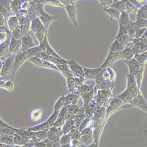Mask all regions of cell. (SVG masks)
<instances>
[{
	"label": "cell",
	"mask_w": 147,
	"mask_h": 147,
	"mask_svg": "<svg viewBox=\"0 0 147 147\" xmlns=\"http://www.w3.org/2000/svg\"><path fill=\"white\" fill-rule=\"evenodd\" d=\"M0 146L1 147H13L14 145H7V144H1L0 145Z\"/></svg>",
	"instance_id": "obj_46"
},
{
	"label": "cell",
	"mask_w": 147,
	"mask_h": 147,
	"mask_svg": "<svg viewBox=\"0 0 147 147\" xmlns=\"http://www.w3.org/2000/svg\"><path fill=\"white\" fill-rule=\"evenodd\" d=\"M22 41L21 40H17L11 37V40L9 45V51L11 55H16L21 51Z\"/></svg>",
	"instance_id": "obj_14"
},
{
	"label": "cell",
	"mask_w": 147,
	"mask_h": 147,
	"mask_svg": "<svg viewBox=\"0 0 147 147\" xmlns=\"http://www.w3.org/2000/svg\"><path fill=\"white\" fill-rule=\"evenodd\" d=\"M124 104V102H122V101H121L120 99L118 98H115L111 102V104H110L109 107L108 108L107 114H108L109 113L113 111V110L118 108L120 106L122 105V104Z\"/></svg>",
	"instance_id": "obj_29"
},
{
	"label": "cell",
	"mask_w": 147,
	"mask_h": 147,
	"mask_svg": "<svg viewBox=\"0 0 147 147\" xmlns=\"http://www.w3.org/2000/svg\"><path fill=\"white\" fill-rule=\"evenodd\" d=\"M65 100V96L63 95L57 101V102H55L54 106V111H60V110L64 107Z\"/></svg>",
	"instance_id": "obj_32"
},
{
	"label": "cell",
	"mask_w": 147,
	"mask_h": 147,
	"mask_svg": "<svg viewBox=\"0 0 147 147\" xmlns=\"http://www.w3.org/2000/svg\"><path fill=\"white\" fill-rule=\"evenodd\" d=\"M22 32V37L24 36H26L30 34V25H22L20 26Z\"/></svg>",
	"instance_id": "obj_39"
},
{
	"label": "cell",
	"mask_w": 147,
	"mask_h": 147,
	"mask_svg": "<svg viewBox=\"0 0 147 147\" xmlns=\"http://www.w3.org/2000/svg\"><path fill=\"white\" fill-rule=\"evenodd\" d=\"M1 122V135H8V136H14L15 131L12 129L11 127L8 125L1 119L0 120Z\"/></svg>",
	"instance_id": "obj_23"
},
{
	"label": "cell",
	"mask_w": 147,
	"mask_h": 147,
	"mask_svg": "<svg viewBox=\"0 0 147 147\" xmlns=\"http://www.w3.org/2000/svg\"><path fill=\"white\" fill-rule=\"evenodd\" d=\"M23 2L24 1H11V15L16 16L17 13H20L21 6Z\"/></svg>",
	"instance_id": "obj_25"
},
{
	"label": "cell",
	"mask_w": 147,
	"mask_h": 147,
	"mask_svg": "<svg viewBox=\"0 0 147 147\" xmlns=\"http://www.w3.org/2000/svg\"><path fill=\"white\" fill-rule=\"evenodd\" d=\"M21 9L29 11V9H30V5L29 4V1H24L22 4H21Z\"/></svg>",
	"instance_id": "obj_42"
},
{
	"label": "cell",
	"mask_w": 147,
	"mask_h": 147,
	"mask_svg": "<svg viewBox=\"0 0 147 147\" xmlns=\"http://www.w3.org/2000/svg\"><path fill=\"white\" fill-rule=\"evenodd\" d=\"M13 147H22V146H20V145H14Z\"/></svg>",
	"instance_id": "obj_48"
},
{
	"label": "cell",
	"mask_w": 147,
	"mask_h": 147,
	"mask_svg": "<svg viewBox=\"0 0 147 147\" xmlns=\"http://www.w3.org/2000/svg\"><path fill=\"white\" fill-rule=\"evenodd\" d=\"M44 4H50L55 7H64V5L61 4L60 1L58 0H55V1H51V0H49V1H44Z\"/></svg>",
	"instance_id": "obj_40"
},
{
	"label": "cell",
	"mask_w": 147,
	"mask_h": 147,
	"mask_svg": "<svg viewBox=\"0 0 147 147\" xmlns=\"http://www.w3.org/2000/svg\"><path fill=\"white\" fill-rule=\"evenodd\" d=\"M11 37L13 38L16 40H20L22 39V32H21V29L20 26H19L18 27H17L14 31L11 32Z\"/></svg>",
	"instance_id": "obj_38"
},
{
	"label": "cell",
	"mask_w": 147,
	"mask_h": 147,
	"mask_svg": "<svg viewBox=\"0 0 147 147\" xmlns=\"http://www.w3.org/2000/svg\"><path fill=\"white\" fill-rule=\"evenodd\" d=\"M127 64L128 65L129 69V74L133 76H135L138 73L140 68V64L136 59H131L127 61Z\"/></svg>",
	"instance_id": "obj_21"
},
{
	"label": "cell",
	"mask_w": 147,
	"mask_h": 147,
	"mask_svg": "<svg viewBox=\"0 0 147 147\" xmlns=\"http://www.w3.org/2000/svg\"><path fill=\"white\" fill-rule=\"evenodd\" d=\"M16 55H12L5 61L1 62V80H12V70Z\"/></svg>",
	"instance_id": "obj_2"
},
{
	"label": "cell",
	"mask_w": 147,
	"mask_h": 147,
	"mask_svg": "<svg viewBox=\"0 0 147 147\" xmlns=\"http://www.w3.org/2000/svg\"><path fill=\"white\" fill-rule=\"evenodd\" d=\"M68 114L70 115H76L78 114L80 111H81L83 108H80L78 105H69L67 106Z\"/></svg>",
	"instance_id": "obj_31"
},
{
	"label": "cell",
	"mask_w": 147,
	"mask_h": 147,
	"mask_svg": "<svg viewBox=\"0 0 147 147\" xmlns=\"http://www.w3.org/2000/svg\"><path fill=\"white\" fill-rule=\"evenodd\" d=\"M114 1H100L101 3L105 8L109 7L114 3Z\"/></svg>",
	"instance_id": "obj_44"
},
{
	"label": "cell",
	"mask_w": 147,
	"mask_h": 147,
	"mask_svg": "<svg viewBox=\"0 0 147 147\" xmlns=\"http://www.w3.org/2000/svg\"><path fill=\"white\" fill-rule=\"evenodd\" d=\"M71 134H63L62 136L60 138V144L61 146L63 145H69L71 141Z\"/></svg>",
	"instance_id": "obj_37"
},
{
	"label": "cell",
	"mask_w": 147,
	"mask_h": 147,
	"mask_svg": "<svg viewBox=\"0 0 147 147\" xmlns=\"http://www.w3.org/2000/svg\"><path fill=\"white\" fill-rule=\"evenodd\" d=\"M8 40L7 34L5 32H1V35H0V42H1V44L4 43Z\"/></svg>",
	"instance_id": "obj_43"
},
{
	"label": "cell",
	"mask_w": 147,
	"mask_h": 147,
	"mask_svg": "<svg viewBox=\"0 0 147 147\" xmlns=\"http://www.w3.org/2000/svg\"><path fill=\"white\" fill-rule=\"evenodd\" d=\"M22 48H21V51H26L30 48H32L33 47H36L33 40L31 37V36L28 34L26 36H22Z\"/></svg>",
	"instance_id": "obj_16"
},
{
	"label": "cell",
	"mask_w": 147,
	"mask_h": 147,
	"mask_svg": "<svg viewBox=\"0 0 147 147\" xmlns=\"http://www.w3.org/2000/svg\"><path fill=\"white\" fill-rule=\"evenodd\" d=\"M6 21V19L3 16H0V24H1V27H4L5 22Z\"/></svg>",
	"instance_id": "obj_45"
},
{
	"label": "cell",
	"mask_w": 147,
	"mask_h": 147,
	"mask_svg": "<svg viewBox=\"0 0 147 147\" xmlns=\"http://www.w3.org/2000/svg\"><path fill=\"white\" fill-rule=\"evenodd\" d=\"M104 68H96V69H88L84 68V78L85 80H96L101 74Z\"/></svg>",
	"instance_id": "obj_11"
},
{
	"label": "cell",
	"mask_w": 147,
	"mask_h": 147,
	"mask_svg": "<svg viewBox=\"0 0 147 147\" xmlns=\"http://www.w3.org/2000/svg\"><path fill=\"white\" fill-rule=\"evenodd\" d=\"M28 60L30 61L31 63H32L34 65H35L36 67L47 68L54 69V70L59 72V69L56 65L50 63V62H48V61H47L42 59L40 58L34 57L29 58Z\"/></svg>",
	"instance_id": "obj_6"
},
{
	"label": "cell",
	"mask_w": 147,
	"mask_h": 147,
	"mask_svg": "<svg viewBox=\"0 0 147 147\" xmlns=\"http://www.w3.org/2000/svg\"><path fill=\"white\" fill-rule=\"evenodd\" d=\"M77 129L74 121L73 119L67 120L62 128V132L63 134H67L74 131Z\"/></svg>",
	"instance_id": "obj_19"
},
{
	"label": "cell",
	"mask_w": 147,
	"mask_h": 147,
	"mask_svg": "<svg viewBox=\"0 0 147 147\" xmlns=\"http://www.w3.org/2000/svg\"><path fill=\"white\" fill-rule=\"evenodd\" d=\"M59 111H54V113L50 116V117L46 121L43 122V123L34 127L28 128L27 129L33 132H37L40 131L49 129L52 127H53L54 124L57 119V117L59 114Z\"/></svg>",
	"instance_id": "obj_5"
},
{
	"label": "cell",
	"mask_w": 147,
	"mask_h": 147,
	"mask_svg": "<svg viewBox=\"0 0 147 147\" xmlns=\"http://www.w3.org/2000/svg\"><path fill=\"white\" fill-rule=\"evenodd\" d=\"M33 146V143H28L22 146V147H32Z\"/></svg>",
	"instance_id": "obj_47"
},
{
	"label": "cell",
	"mask_w": 147,
	"mask_h": 147,
	"mask_svg": "<svg viewBox=\"0 0 147 147\" xmlns=\"http://www.w3.org/2000/svg\"><path fill=\"white\" fill-rule=\"evenodd\" d=\"M109 7H111L113 8H114L117 9V11H119L120 13H122V12L125 11V6L123 3V1H114V3L110 5Z\"/></svg>",
	"instance_id": "obj_33"
},
{
	"label": "cell",
	"mask_w": 147,
	"mask_h": 147,
	"mask_svg": "<svg viewBox=\"0 0 147 147\" xmlns=\"http://www.w3.org/2000/svg\"><path fill=\"white\" fill-rule=\"evenodd\" d=\"M30 30L34 33L40 44L43 41L45 34L48 31L38 18H36L31 21Z\"/></svg>",
	"instance_id": "obj_3"
},
{
	"label": "cell",
	"mask_w": 147,
	"mask_h": 147,
	"mask_svg": "<svg viewBox=\"0 0 147 147\" xmlns=\"http://www.w3.org/2000/svg\"><path fill=\"white\" fill-rule=\"evenodd\" d=\"M14 136L8 135H1V143L7 145H14Z\"/></svg>",
	"instance_id": "obj_34"
},
{
	"label": "cell",
	"mask_w": 147,
	"mask_h": 147,
	"mask_svg": "<svg viewBox=\"0 0 147 147\" xmlns=\"http://www.w3.org/2000/svg\"><path fill=\"white\" fill-rule=\"evenodd\" d=\"M58 69H59V72L65 77V78L67 80L74 77L73 74V72L69 68V66L64 64H58L56 65Z\"/></svg>",
	"instance_id": "obj_18"
},
{
	"label": "cell",
	"mask_w": 147,
	"mask_h": 147,
	"mask_svg": "<svg viewBox=\"0 0 147 147\" xmlns=\"http://www.w3.org/2000/svg\"><path fill=\"white\" fill-rule=\"evenodd\" d=\"M76 89L80 92L84 101V108H86L93 96V87L82 85Z\"/></svg>",
	"instance_id": "obj_4"
},
{
	"label": "cell",
	"mask_w": 147,
	"mask_h": 147,
	"mask_svg": "<svg viewBox=\"0 0 147 147\" xmlns=\"http://www.w3.org/2000/svg\"><path fill=\"white\" fill-rule=\"evenodd\" d=\"M123 3L125 6V9L127 13H136L137 11V7L129 1H123Z\"/></svg>",
	"instance_id": "obj_36"
},
{
	"label": "cell",
	"mask_w": 147,
	"mask_h": 147,
	"mask_svg": "<svg viewBox=\"0 0 147 147\" xmlns=\"http://www.w3.org/2000/svg\"><path fill=\"white\" fill-rule=\"evenodd\" d=\"M0 85H1V88H3L9 92H13L15 88V85L13 82V81L12 80H1Z\"/></svg>",
	"instance_id": "obj_27"
},
{
	"label": "cell",
	"mask_w": 147,
	"mask_h": 147,
	"mask_svg": "<svg viewBox=\"0 0 147 147\" xmlns=\"http://www.w3.org/2000/svg\"><path fill=\"white\" fill-rule=\"evenodd\" d=\"M126 47L122 45L118 40H115V41L112 44L109 48V53H117L124 50Z\"/></svg>",
	"instance_id": "obj_26"
},
{
	"label": "cell",
	"mask_w": 147,
	"mask_h": 147,
	"mask_svg": "<svg viewBox=\"0 0 147 147\" xmlns=\"http://www.w3.org/2000/svg\"><path fill=\"white\" fill-rule=\"evenodd\" d=\"M47 32L48 31L46 32L45 37L44 38L43 41L40 44L39 47H40V48L41 49V50L42 51V52L46 53L47 54L49 55H51L57 58H58L59 59H63L62 57H61L52 48V47L50 46V44H49L48 41V39H47Z\"/></svg>",
	"instance_id": "obj_9"
},
{
	"label": "cell",
	"mask_w": 147,
	"mask_h": 147,
	"mask_svg": "<svg viewBox=\"0 0 147 147\" xmlns=\"http://www.w3.org/2000/svg\"><path fill=\"white\" fill-rule=\"evenodd\" d=\"M27 59V58L26 56L22 51H21L15 56L14 64L13 65V70H12V78H13V81H14V76L17 71Z\"/></svg>",
	"instance_id": "obj_8"
},
{
	"label": "cell",
	"mask_w": 147,
	"mask_h": 147,
	"mask_svg": "<svg viewBox=\"0 0 147 147\" xmlns=\"http://www.w3.org/2000/svg\"><path fill=\"white\" fill-rule=\"evenodd\" d=\"M80 96L81 94L77 89H76L72 92L69 93L67 96H65L64 107L69 105H77Z\"/></svg>",
	"instance_id": "obj_13"
},
{
	"label": "cell",
	"mask_w": 147,
	"mask_h": 147,
	"mask_svg": "<svg viewBox=\"0 0 147 147\" xmlns=\"http://www.w3.org/2000/svg\"><path fill=\"white\" fill-rule=\"evenodd\" d=\"M104 11L109 15L111 20H112L113 18L117 19L118 21L119 20V17L121 16V13L119 11L111 7L104 8Z\"/></svg>",
	"instance_id": "obj_28"
},
{
	"label": "cell",
	"mask_w": 147,
	"mask_h": 147,
	"mask_svg": "<svg viewBox=\"0 0 147 147\" xmlns=\"http://www.w3.org/2000/svg\"><path fill=\"white\" fill-rule=\"evenodd\" d=\"M7 24L9 30L12 32L20 26V22L17 16H12L7 20Z\"/></svg>",
	"instance_id": "obj_22"
},
{
	"label": "cell",
	"mask_w": 147,
	"mask_h": 147,
	"mask_svg": "<svg viewBox=\"0 0 147 147\" xmlns=\"http://www.w3.org/2000/svg\"><path fill=\"white\" fill-rule=\"evenodd\" d=\"M49 129H45L44 131H40L35 132V137L37 139V141H41L48 138V131Z\"/></svg>",
	"instance_id": "obj_35"
},
{
	"label": "cell",
	"mask_w": 147,
	"mask_h": 147,
	"mask_svg": "<svg viewBox=\"0 0 147 147\" xmlns=\"http://www.w3.org/2000/svg\"><path fill=\"white\" fill-rule=\"evenodd\" d=\"M58 17H59L58 16H53L49 15L45 13L44 9H41V11L40 12V14L38 18L42 23V24L44 25V27L46 28V30H48L49 27H50L51 22L53 20L58 18Z\"/></svg>",
	"instance_id": "obj_12"
},
{
	"label": "cell",
	"mask_w": 147,
	"mask_h": 147,
	"mask_svg": "<svg viewBox=\"0 0 147 147\" xmlns=\"http://www.w3.org/2000/svg\"><path fill=\"white\" fill-rule=\"evenodd\" d=\"M42 110L38 109L34 110L31 114V118L33 122H38L40 121L42 117Z\"/></svg>",
	"instance_id": "obj_30"
},
{
	"label": "cell",
	"mask_w": 147,
	"mask_h": 147,
	"mask_svg": "<svg viewBox=\"0 0 147 147\" xmlns=\"http://www.w3.org/2000/svg\"><path fill=\"white\" fill-rule=\"evenodd\" d=\"M67 64L69 66L71 70L72 71V72L74 74L77 76V77L81 79H85L84 67H82L77 63H76L74 58L68 60Z\"/></svg>",
	"instance_id": "obj_7"
},
{
	"label": "cell",
	"mask_w": 147,
	"mask_h": 147,
	"mask_svg": "<svg viewBox=\"0 0 147 147\" xmlns=\"http://www.w3.org/2000/svg\"><path fill=\"white\" fill-rule=\"evenodd\" d=\"M134 55L131 46L127 47L124 50L117 53H109L104 63L100 67L101 68H106L111 65L115 61L121 58H125L128 60L131 59Z\"/></svg>",
	"instance_id": "obj_1"
},
{
	"label": "cell",
	"mask_w": 147,
	"mask_h": 147,
	"mask_svg": "<svg viewBox=\"0 0 147 147\" xmlns=\"http://www.w3.org/2000/svg\"><path fill=\"white\" fill-rule=\"evenodd\" d=\"M68 16L72 22V23L76 27H78L77 21V16H76V4L66 5L64 7Z\"/></svg>",
	"instance_id": "obj_15"
},
{
	"label": "cell",
	"mask_w": 147,
	"mask_h": 147,
	"mask_svg": "<svg viewBox=\"0 0 147 147\" xmlns=\"http://www.w3.org/2000/svg\"><path fill=\"white\" fill-rule=\"evenodd\" d=\"M32 147H36V146H32Z\"/></svg>",
	"instance_id": "obj_49"
},
{
	"label": "cell",
	"mask_w": 147,
	"mask_h": 147,
	"mask_svg": "<svg viewBox=\"0 0 147 147\" xmlns=\"http://www.w3.org/2000/svg\"><path fill=\"white\" fill-rule=\"evenodd\" d=\"M110 92H110L109 88L99 91L96 98V104L98 106L101 105L107 101Z\"/></svg>",
	"instance_id": "obj_17"
},
{
	"label": "cell",
	"mask_w": 147,
	"mask_h": 147,
	"mask_svg": "<svg viewBox=\"0 0 147 147\" xmlns=\"http://www.w3.org/2000/svg\"><path fill=\"white\" fill-rule=\"evenodd\" d=\"M36 57L40 58L42 59H44L45 61H48L50 63L57 65L58 64H64V65H67V63L68 61H66L64 59H59L58 58L51 56V55H49L48 54H47L46 53L42 52L40 53V54H38V55L36 56Z\"/></svg>",
	"instance_id": "obj_10"
},
{
	"label": "cell",
	"mask_w": 147,
	"mask_h": 147,
	"mask_svg": "<svg viewBox=\"0 0 147 147\" xmlns=\"http://www.w3.org/2000/svg\"><path fill=\"white\" fill-rule=\"evenodd\" d=\"M76 1H75V0H73V1H72V0H68V1L67 0H63V1H62V0H60V2L64 5V7H65L66 5H69L76 4Z\"/></svg>",
	"instance_id": "obj_41"
},
{
	"label": "cell",
	"mask_w": 147,
	"mask_h": 147,
	"mask_svg": "<svg viewBox=\"0 0 147 147\" xmlns=\"http://www.w3.org/2000/svg\"><path fill=\"white\" fill-rule=\"evenodd\" d=\"M34 141H33L31 139H30L28 137H22L21 136H19L18 134H15L14 137V144L16 145H20V146H23L26 144L28 143H33Z\"/></svg>",
	"instance_id": "obj_20"
},
{
	"label": "cell",
	"mask_w": 147,
	"mask_h": 147,
	"mask_svg": "<svg viewBox=\"0 0 147 147\" xmlns=\"http://www.w3.org/2000/svg\"><path fill=\"white\" fill-rule=\"evenodd\" d=\"M42 51L41 50L40 47L39 46H37V47H35L32 48H30V49H29V50H28L26 51H24L23 53L26 56L27 59H28L29 58H31L32 57H36L38 55V54H40V53H42Z\"/></svg>",
	"instance_id": "obj_24"
}]
</instances>
